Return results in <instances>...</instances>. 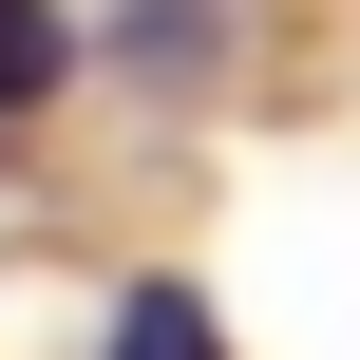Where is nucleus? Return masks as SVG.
Listing matches in <instances>:
<instances>
[{"label": "nucleus", "mask_w": 360, "mask_h": 360, "mask_svg": "<svg viewBox=\"0 0 360 360\" xmlns=\"http://www.w3.org/2000/svg\"><path fill=\"white\" fill-rule=\"evenodd\" d=\"M95 360H228V323H209L190 285H133V304H114V342H95Z\"/></svg>", "instance_id": "f257e3e1"}, {"label": "nucleus", "mask_w": 360, "mask_h": 360, "mask_svg": "<svg viewBox=\"0 0 360 360\" xmlns=\"http://www.w3.org/2000/svg\"><path fill=\"white\" fill-rule=\"evenodd\" d=\"M57 57H76V38H57V0H0V114H38V95H57Z\"/></svg>", "instance_id": "f03ea898"}]
</instances>
